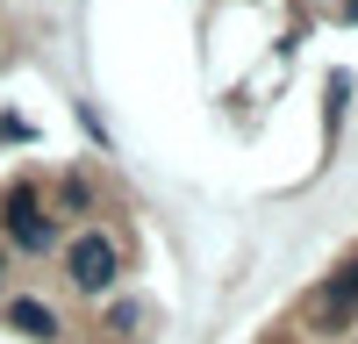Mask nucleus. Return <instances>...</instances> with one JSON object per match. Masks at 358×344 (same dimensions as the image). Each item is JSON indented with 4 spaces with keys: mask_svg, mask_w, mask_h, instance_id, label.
I'll return each mask as SVG.
<instances>
[{
    "mask_svg": "<svg viewBox=\"0 0 358 344\" xmlns=\"http://www.w3.org/2000/svg\"><path fill=\"white\" fill-rule=\"evenodd\" d=\"M351 22H358V0H351Z\"/></svg>",
    "mask_w": 358,
    "mask_h": 344,
    "instance_id": "obj_5",
    "label": "nucleus"
},
{
    "mask_svg": "<svg viewBox=\"0 0 358 344\" xmlns=\"http://www.w3.org/2000/svg\"><path fill=\"white\" fill-rule=\"evenodd\" d=\"M8 323H15L22 337H43V344H50V337H57V308H43V301H29V294H22V301L8 308Z\"/></svg>",
    "mask_w": 358,
    "mask_h": 344,
    "instance_id": "obj_4",
    "label": "nucleus"
},
{
    "mask_svg": "<svg viewBox=\"0 0 358 344\" xmlns=\"http://www.w3.org/2000/svg\"><path fill=\"white\" fill-rule=\"evenodd\" d=\"M65 273H72V287H79V294H108V287H115V273H122V258H115V244L101 237V229H86V237L65 251Z\"/></svg>",
    "mask_w": 358,
    "mask_h": 344,
    "instance_id": "obj_2",
    "label": "nucleus"
},
{
    "mask_svg": "<svg viewBox=\"0 0 358 344\" xmlns=\"http://www.w3.org/2000/svg\"><path fill=\"white\" fill-rule=\"evenodd\" d=\"M358 315V258H344V266L315 287V301H308V323H330V330H344Z\"/></svg>",
    "mask_w": 358,
    "mask_h": 344,
    "instance_id": "obj_3",
    "label": "nucleus"
},
{
    "mask_svg": "<svg viewBox=\"0 0 358 344\" xmlns=\"http://www.w3.org/2000/svg\"><path fill=\"white\" fill-rule=\"evenodd\" d=\"M0 222H8V237L22 244V251H50L57 244V222H50V208H43V194L36 187H8V208H0Z\"/></svg>",
    "mask_w": 358,
    "mask_h": 344,
    "instance_id": "obj_1",
    "label": "nucleus"
}]
</instances>
